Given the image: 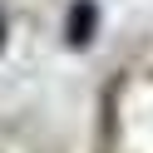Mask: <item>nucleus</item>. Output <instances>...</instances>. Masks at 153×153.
Returning <instances> with one entry per match:
<instances>
[{"instance_id":"f257e3e1","label":"nucleus","mask_w":153,"mask_h":153,"mask_svg":"<svg viewBox=\"0 0 153 153\" xmlns=\"http://www.w3.org/2000/svg\"><path fill=\"white\" fill-rule=\"evenodd\" d=\"M89 25H94V10H89V5H79V20L69 15V40H74V45H84V35H89Z\"/></svg>"},{"instance_id":"f03ea898","label":"nucleus","mask_w":153,"mask_h":153,"mask_svg":"<svg viewBox=\"0 0 153 153\" xmlns=\"http://www.w3.org/2000/svg\"><path fill=\"white\" fill-rule=\"evenodd\" d=\"M0 35H5V25H0Z\"/></svg>"}]
</instances>
